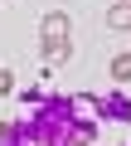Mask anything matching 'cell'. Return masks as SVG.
<instances>
[{"label":"cell","mask_w":131,"mask_h":146,"mask_svg":"<svg viewBox=\"0 0 131 146\" xmlns=\"http://www.w3.org/2000/svg\"><path fill=\"white\" fill-rule=\"evenodd\" d=\"M112 78H117V83H131V49L112 58Z\"/></svg>","instance_id":"5"},{"label":"cell","mask_w":131,"mask_h":146,"mask_svg":"<svg viewBox=\"0 0 131 146\" xmlns=\"http://www.w3.org/2000/svg\"><path fill=\"white\" fill-rule=\"evenodd\" d=\"M117 5H131V0H117Z\"/></svg>","instance_id":"9"},{"label":"cell","mask_w":131,"mask_h":146,"mask_svg":"<svg viewBox=\"0 0 131 146\" xmlns=\"http://www.w3.org/2000/svg\"><path fill=\"white\" fill-rule=\"evenodd\" d=\"M10 93H15V73L0 63V98H10Z\"/></svg>","instance_id":"6"},{"label":"cell","mask_w":131,"mask_h":146,"mask_svg":"<svg viewBox=\"0 0 131 146\" xmlns=\"http://www.w3.org/2000/svg\"><path fill=\"white\" fill-rule=\"evenodd\" d=\"M15 136H20L15 122H0V146H15Z\"/></svg>","instance_id":"7"},{"label":"cell","mask_w":131,"mask_h":146,"mask_svg":"<svg viewBox=\"0 0 131 146\" xmlns=\"http://www.w3.org/2000/svg\"><path fill=\"white\" fill-rule=\"evenodd\" d=\"M68 58H73V44H49V49H44V63H49V68H63Z\"/></svg>","instance_id":"3"},{"label":"cell","mask_w":131,"mask_h":146,"mask_svg":"<svg viewBox=\"0 0 131 146\" xmlns=\"http://www.w3.org/2000/svg\"><path fill=\"white\" fill-rule=\"evenodd\" d=\"M92 141H97V127L92 122H73L68 136H63V146H92Z\"/></svg>","instance_id":"2"},{"label":"cell","mask_w":131,"mask_h":146,"mask_svg":"<svg viewBox=\"0 0 131 146\" xmlns=\"http://www.w3.org/2000/svg\"><path fill=\"white\" fill-rule=\"evenodd\" d=\"M107 112H112V117H131V107H126L121 98H107Z\"/></svg>","instance_id":"8"},{"label":"cell","mask_w":131,"mask_h":146,"mask_svg":"<svg viewBox=\"0 0 131 146\" xmlns=\"http://www.w3.org/2000/svg\"><path fill=\"white\" fill-rule=\"evenodd\" d=\"M68 34H73L68 10H49V15L39 20V44H44V49H49V44H68Z\"/></svg>","instance_id":"1"},{"label":"cell","mask_w":131,"mask_h":146,"mask_svg":"<svg viewBox=\"0 0 131 146\" xmlns=\"http://www.w3.org/2000/svg\"><path fill=\"white\" fill-rule=\"evenodd\" d=\"M107 29H131V5H112L107 10Z\"/></svg>","instance_id":"4"}]
</instances>
